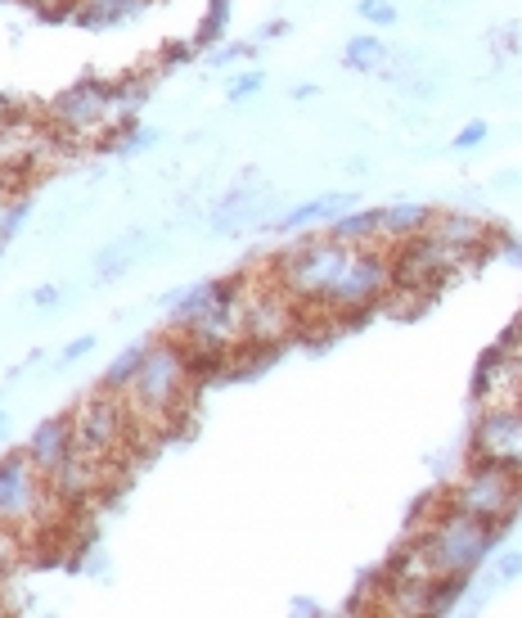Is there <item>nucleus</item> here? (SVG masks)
<instances>
[{
	"mask_svg": "<svg viewBox=\"0 0 522 618\" xmlns=\"http://www.w3.org/2000/svg\"><path fill=\"white\" fill-rule=\"evenodd\" d=\"M194 380H198V357L185 339L167 335V339H154L145 361H140V375L130 380V389L122 393L130 416H136L140 429H154V425H167L177 420L181 411L190 406V393H194Z\"/></svg>",
	"mask_w": 522,
	"mask_h": 618,
	"instance_id": "obj_1",
	"label": "nucleus"
},
{
	"mask_svg": "<svg viewBox=\"0 0 522 618\" xmlns=\"http://www.w3.org/2000/svg\"><path fill=\"white\" fill-rule=\"evenodd\" d=\"M496 542H500V528L442 506V515H432L428 528L415 538V551L438 578H473L496 555Z\"/></svg>",
	"mask_w": 522,
	"mask_h": 618,
	"instance_id": "obj_2",
	"label": "nucleus"
},
{
	"mask_svg": "<svg viewBox=\"0 0 522 618\" xmlns=\"http://www.w3.org/2000/svg\"><path fill=\"white\" fill-rule=\"evenodd\" d=\"M356 244H338L329 235L320 239H302L293 244V249H284L275 258V280H280V290L293 299V303H311L320 307L325 294L333 290V280L342 276L347 258H352Z\"/></svg>",
	"mask_w": 522,
	"mask_h": 618,
	"instance_id": "obj_3",
	"label": "nucleus"
},
{
	"mask_svg": "<svg viewBox=\"0 0 522 618\" xmlns=\"http://www.w3.org/2000/svg\"><path fill=\"white\" fill-rule=\"evenodd\" d=\"M50 506H59L50 479L32 465L27 451H10L0 457V528L5 532H36L46 528Z\"/></svg>",
	"mask_w": 522,
	"mask_h": 618,
	"instance_id": "obj_4",
	"label": "nucleus"
},
{
	"mask_svg": "<svg viewBox=\"0 0 522 618\" xmlns=\"http://www.w3.org/2000/svg\"><path fill=\"white\" fill-rule=\"evenodd\" d=\"M446 506L483 519L491 528H504L522 510V474L496 461H473V470L459 474V483L446 492Z\"/></svg>",
	"mask_w": 522,
	"mask_h": 618,
	"instance_id": "obj_5",
	"label": "nucleus"
},
{
	"mask_svg": "<svg viewBox=\"0 0 522 618\" xmlns=\"http://www.w3.org/2000/svg\"><path fill=\"white\" fill-rule=\"evenodd\" d=\"M392 294V249L387 244H356L347 258L342 276L333 280V290L325 294L320 312L333 316H365Z\"/></svg>",
	"mask_w": 522,
	"mask_h": 618,
	"instance_id": "obj_6",
	"label": "nucleus"
},
{
	"mask_svg": "<svg viewBox=\"0 0 522 618\" xmlns=\"http://www.w3.org/2000/svg\"><path fill=\"white\" fill-rule=\"evenodd\" d=\"M72 434H77L81 451H91V457H100V461H113V457H122L130 434H140V425H136V416H130L122 393L100 389L95 397H86L72 411Z\"/></svg>",
	"mask_w": 522,
	"mask_h": 618,
	"instance_id": "obj_7",
	"label": "nucleus"
},
{
	"mask_svg": "<svg viewBox=\"0 0 522 618\" xmlns=\"http://www.w3.org/2000/svg\"><path fill=\"white\" fill-rule=\"evenodd\" d=\"M50 122L68 136H91L113 122V87L100 77H81L50 104Z\"/></svg>",
	"mask_w": 522,
	"mask_h": 618,
	"instance_id": "obj_8",
	"label": "nucleus"
},
{
	"mask_svg": "<svg viewBox=\"0 0 522 618\" xmlns=\"http://www.w3.org/2000/svg\"><path fill=\"white\" fill-rule=\"evenodd\" d=\"M473 457L496 461L522 474V402L518 406H487L473 429Z\"/></svg>",
	"mask_w": 522,
	"mask_h": 618,
	"instance_id": "obj_9",
	"label": "nucleus"
},
{
	"mask_svg": "<svg viewBox=\"0 0 522 618\" xmlns=\"http://www.w3.org/2000/svg\"><path fill=\"white\" fill-rule=\"evenodd\" d=\"M109 474H113V461H100V457H91V451L72 447V451H68V461L55 465L46 479H50V487H55V497H59V502L81 506V502H91L95 492L109 487Z\"/></svg>",
	"mask_w": 522,
	"mask_h": 618,
	"instance_id": "obj_10",
	"label": "nucleus"
},
{
	"mask_svg": "<svg viewBox=\"0 0 522 618\" xmlns=\"http://www.w3.org/2000/svg\"><path fill=\"white\" fill-rule=\"evenodd\" d=\"M77 447V434H72V416H50V420H41L36 425V434L27 438V457H32V465L41 470V474H50L55 465H64L68 461V451Z\"/></svg>",
	"mask_w": 522,
	"mask_h": 618,
	"instance_id": "obj_11",
	"label": "nucleus"
},
{
	"mask_svg": "<svg viewBox=\"0 0 522 618\" xmlns=\"http://www.w3.org/2000/svg\"><path fill=\"white\" fill-rule=\"evenodd\" d=\"M347 209H356V194L333 190V194H316V199H307V203H297V209H288V213L275 217L271 226L284 231V235H297V231H311V226H325V222L342 217Z\"/></svg>",
	"mask_w": 522,
	"mask_h": 618,
	"instance_id": "obj_12",
	"label": "nucleus"
},
{
	"mask_svg": "<svg viewBox=\"0 0 522 618\" xmlns=\"http://www.w3.org/2000/svg\"><path fill=\"white\" fill-rule=\"evenodd\" d=\"M432 213L428 203H387V209H378V244H387V249H397V244L423 235L432 226Z\"/></svg>",
	"mask_w": 522,
	"mask_h": 618,
	"instance_id": "obj_13",
	"label": "nucleus"
},
{
	"mask_svg": "<svg viewBox=\"0 0 522 618\" xmlns=\"http://www.w3.org/2000/svg\"><path fill=\"white\" fill-rule=\"evenodd\" d=\"M261 209H266V194H261L257 186H239L212 209V231H239L252 217H261Z\"/></svg>",
	"mask_w": 522,
	"mask_h": 618,
	"instance_id": "obj_14",
	"label": "nucleus"
},
{
	"mask_svg": "<svg viewBox=\"0 0 522 618\" xmlns=\"http://www.w3.org/2000/svg\"><path fill=\"white\" fill-rule=\"evenodd\" d=\"M149 0H72V19L91 32H104V27H117L126 19H136Z\"/></svg>",
	"mask_w": 522,
	"mask_h": 618,
	"instance_id": "obj_15",
	"label": "nucleus"
},
{
	"mask_svg": "<svg viewBox=\"0 0 522 618\" xmlns=\"http://www.w3.org/2000/svg\"><path fill=\"white\" fill-rule=\"evenodd\" d=\"M222 284L226 280H198V284H185V290H177V294H167V316H171V325H194L212 303H216V294H222Z\"/></svg>",
	"mask_w": 522,
	"mask_h": 618,
	"instance_id": "obj_16",
	"label": "nucleus"
},
{
	"mask_svg": "<svg viewBox=\"0 0 522 618\" xmlns=\"http://www.w3.org/2000/svg\"><path fill=\"white\" fill-rule=\"evenodd\" d=\"M432 231H438L446 244H455L459 254H477V244L487 239V222L483 217H468V213H446V217H432Z\"/></svg>",
	"mask_w": 522,
	"mask_h": 618,
	"instance_id": "obj_17",
	"label": "nucleus"
},
{
	"mask_svg": "<svg viewBox=\"0 0 522 618\" xmlns=\"http://www.w3.org/2000/svg\"><path fill=\"white\" fill-rule=\"evenodd\" d=\"M329 239H338V244H378V209H370V213L347 209L342 217L329 222Z\"/></svg>",
	"mask_w": 522,
	"mask_h": 618,
	"instance_id": "obj_18",
	"label": "nucleus"
},
{
	"mask_svg": "<svg viewBox=\"0 0 522 618\" xmlns=\"http://www.w3.org/2000/svg\"><path fill=\"white\" fill-rule=\"evenodd\" d=\"M140 244H145L140 231H136V235H122L117 244H109V249L95 258V276H100V280H117L130 262H136V249H140Z\"/></svg>",
	"mask_w": 522,
	"mask_h": 618,
	"instance_id": "obj_19",
	"label": "nucleus"
},
{
	"mask_svg": "<svg viewBox=\"0 0 522 618\" xmlns=\"http://www.w3.org/2000/svg\"><path fill=\"white\" fill-rule=\"evenodd\" d=\"M145 352H149V344H130L109 370H104V380H100V389H109V393H126L130 389V380L140 375V361H145Z\"/></svg>",
	"mask_w": 522,
	"mask_h": 618,
	"instance_id": "obj_20",
	"label": "nucleus"
},
{
	"mask_svg": "<svg viewBox=\"0 0 522 618\" xmlns=\"http://www.w3.org/2000/svg\"><path fill=\"white\" fill-rule=\"evenodd\" d=\"M383 59H387L383 36H352V41H347V50H342V64L352 72H374Z\"/></svg>",
	"mask_w": 522,
	"mask_h": 618,
	"instance_id": "obj_21",
	"label": "nucleus"
},
{
	"mask_svg": "<svg viewBox=\"0 0 522 618\" xmlns=\"http://www.w3.org/2000/svg\"><path fill=\"white\" fill-rule=\"evenodd\" d=\"M464 592H468V578H432L423 614H451L464 600Z\"/></svg>",
	"mask_w": 522,
	"mask_h": 618,
	"instance_id": "obj_22",
	"label": "nucleus"
},
{
	"mask_svg": "<svg viewBox=\"0 0 522 618\" xmlns=\"http://www.w3.org/2000/svg\"><path fill=\"white\" fill-rule=\"evenodd\" d=\"M226 23H230V0H207V14L198 23L194 46H216V41L226 36Z\"/></svg>",
	"mask_w": 522,
	"mask_h": 618,
	"instance_id": "obj_23",
	"label": "nucleus"
},
{
	"mask_svg": "<svg viewBox=\"0 0 522 618\" xmlns=\"http://www.w3.org/2000/svg\"><path fill=\"white\" fill-rule=\"evenodd\" d=\"M158 141V132H149V127H136V122H130V127H122V132H113L109 136V149H117V154H140L145 145H154Z\"/></svg>",
	"mask_w": 522,
	"mask_h": 618,
	"instance_id": "obj_24",
	"label": "nucleus"
},
{
	"mask_svg": "<svg viewBox=\"0 0 522 618\" xmlns=\"http://www.w3.org/2000/svg\"><path fill=\"white\" fill-rule=\"evenodd\" d=\"M356 14H361L370 27H392V23H397V5H392V0H361Z\"/></svg>",
	"mask_w": 522,
	"mask_h": 618,
	"instance_id": "obj_25",
	"label": "nucleus"
},
{
	"mask_svg": "<svg viewBox=\"0 0 522 618\" xmlns=\"http://www.w3.org/2000/svg\"><path fill=\"white\" fill-rule=\"evenodd\" d=\"M483 141H487V122H483V117H473V122H464V127L455 132L451 149H455V154H468V149H477Z\"/></svg>",
	"mask_w": 522,
	"mask_h": 618,
	"instance_id": "obj_26",
	"label": "nucleus"
},
{
	"mask_svg": "<svg viewBox=\"0 0 522 618\" xmlns=\"http://www.w3.org/2000/svg\"><path fill=\"white\" fill-rule=\"evenodd\" d=\"M261 87H266V72H243L230 81V104H243L248 95H257Z\"/></svg>",
	"mask_w": 522,
	"mask_h": 618,
	"instance_id": "obj_27",
	"label": "nucleus"
},
{
	"mask_svg": "<svg viewBox=\"0 0 522 618\" xmlns=\"http://www.w3.org/2000/svg\"><path fill=\"white\" fill-rule=\"evenodd\" d=\"M496 578H500V587L513 583V578H522V551H504V555H496Z\"/></svg>",
	"mask_w": 522,
	"mask_h": 618,
	"instance_id": "obj_28",
	"label": "nucleus"
},
{
	"mask_svg": "<svg viewBox=\"0 0 522 618\" xmlns=\"http://www.w3.org/2000/svg\"><path fill=\"white\" fill-rule=\"evenodd\" d=\"M91 352H95V335H81V339H72V344L59 352V366H72V361L91 357Z\"/></svg>",
	"mask_w": 522,
	"mask_h": 618,
	"instance_id": "obj_29",
	"label": "nucleus"
},
{
	"mask_svg": "<svg viewBox=\"0 0 522 618\" xmlns=\"http://www.w3.org/2000/svg\"><path fill=\"white\" fill-rule=\"evenodd\" d=\"M248 55H252V46H216V50H212V64H216V68H226V64L248 59Z\"/></svg>",
	"mask_w": 522,
	"mask_h": 618,
	"instance_id": "obj_30",
	"label": "nucleus"
},
{
	"mask_svg": "<svg viewBox=\"0 0 522 618\" xmlns=\"http://www.w3.org/2000/svg\"><path fill=\"white\" fill-rule=\"evenodd\" d=\"M59 299H64V294H59V284H41V290L32 294L36 307H59Z\"/></svg>",
	"mask_w": 522,
	"mask_h": 618,
	"instance_id": "obj_31",
	"label": "nucleus"
},
{
	"mask_svg": "<svg viewBox=\"0 0 522 618\" xmlns=\"http://www.w3.org/2000/svg\"><path fill=\"white\" fill-rule=\"evenodd\" d=\"M496 36H500V41H496V55H509V50H518V27H500Z\"/></svg>",
	"mask_w": 522,
	"mask_h": 618,
	"instance_id": "obj_32",
	"label": "nucleus"
},
{
	"mask_svg": "<svg viewBox=\"0 0 522 618\" xmlns=\"http://www.w3.org/2000/svg\"><path fill=\"white\" fill-rule=\"evenodd\" d=\"M181 59H194V46H185V41H177V46H167L162 64H181Z\"/></svg>",
	"mask_w": 522,
	"mask_h": 618,
	"instance_id": "obj_33",
	"label": "nucleus"
},
{
	"mask_svg": "<svg viewBox=\"0 0 522 618\" xmlns=\"http://www.w3.org/2000/svg\"><path fill=\"white\" fill-rule=\"evenodd\" d=\"M284 32H288V19H271L257 36H261V41H275V36H284Z\"/></svg>",
	"mask_w": 522,
	"mask_h": 618,
	"instance_id": "obj_34",
	"label": "nucleus"
},
{
	"mask_svg": "<svg viewBox=\"0 0 522 618\" xmlns=\"http://www.w3.org/2000/svg\"><path fill=\"white\" fill-rule=\"evenodd\" d=\"M10 555H14V547H10V532L0 528V578H5V564H10Z\"/></svg>",
	"mask_w": 522,
	"mask_h": 618,
	"instance_id": "obj_35",
	"label": "nucleus"
},
{
	"mask_svg": "<svg viewBox=\"0 0 522 618\" xmlns=\"http://www.w3.org/2000/svg\"><path fill=\"white\" fill-rule=\"evenodd\" d=\"M293 614H307V618H316V614H320V605H316V600H307V596H297V600H293Z\"/></svg>",
	"mask_w": 522,
	"mask_h": 618,
	"instance_id": "obj_36",
	"label": "nucleus"
},
{
	"mask_svg": "<svg viewBox=\"0 0 522 618\" xmlns=\"http://www.w3.org/2000/svg\"><path fill=\"white\" fill-rule=\"evenodd\" d=\"M5 429H10V416H5V411H0V438H5Z\"/></svg>",
	"mask_w": 522,
	"mask_h": 618,
	"instance_id": "obj_37",
	"label": "nucleus"
},
{
	"mask_svg": "<svg viewBox=\"0 0 522 618\" xmlns=\"http://www.w3.org/2000/svg\"><path fill=\"white\" fill-rule=\"evenodd\" d=\"M0 258H5V244H0Z\"/></svg>",
	"mask_w": 522,
	"mask_h": 618,
	"instance_id": "obj_38",
	"label": "nucleus"
}]
</instances>
